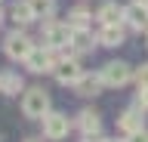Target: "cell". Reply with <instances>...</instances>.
I'll use <instances>...</instances> for the list:
<instances>
[{"label":"cell","instance_id":"obj_22","mask_svg":"<svg viewBox=\"0 0 148 142\" xmlns=\"http://www.w3.org/2000/svg\"><path fill=\"white\" fill-rule=\"evenodd\" d=\"M105 142H127V139H105Z\"/></svg>","mask_w":148,"mask_h":142},{"label":"cell","instance_id":"obj_17","mask_svg":"<svg viewBox=\"0 0 148 142\" xmlns=\"http://www.w3.org/2000/svg\"><path fill=\"white\" fill-rule=\"evenodd\" d=\"M31 6H34V16H37V19H53L56 0H31Z\"/></svg>","mask_w":148,"mask_h":142},{"label":"cell","instance_id":"obj_11","mask_svg":"<svg viewBox=\"0 0 148 142\" xmlns=\"http://www.w3.org/2000/svg\"><path fill=\"white\" fill-rule=\"evenodd\" d=\"M99 43L102 47H120V43H123V28H120V22L117 25H102Z\"/></svg>","mask_w":148,"mask_h":142},{"label":"cell","instance_id":"obj_7","mask_svg":"<svg viewBox=\"0 0 148 142\" xmlns=\"http://www.w3.org/2000/svg\"><path fill=\"white\" fill-rule=\"evenodd\" d=\"M102 80L108 86H123V84L133 80V68L127 62H108V65L102 68Z\"/></svg>","mask_w":148,"mask_h":142},{"label":"cell","instance_id":"obj_12","mask_svg":"<svg viewBox=\"0 0 148 142\" xmlns=\"http://www.w3.org/2000/svg\"><path fill=\"white\" fill-rule=\"evenodd\" d=\"M102 84H105L102 74H83L74 86H77V93H80V96H96V93L102 90Z\"/></svg>","mask_w":148,"mask_h":142},{"label":"cell","instance_id":"obj_3","mask_svg":"<svg viewBox=\"0 0 148 142\" xmlns=\"http://www.w3.org/2000/svg\"><path fill=\"white\" fill-rule=\"evenodd\" d=\"M68 43H71V25H62V22H46L43 25V47L62 49Z\"/></svg>","mask_w":148,"mask_h":142},{"label":"cell","instance_id":"obj_14","mask_svg":"<svg viewBox=\"0 0 148 142\" xmlns=\"http://www.w3.org/2000/svg\"><path fill=\"white\" fill-rule=\"evenodd\" d=\"M77 127H80L83 136H90V133H102V121H99V114H96V111H80Z\"/></svg>","mask_w":148,"mask_h":142},{"label":"cell","instance_id":"obj_1","mask_svg":"<svg viewBox=\"0 0 148 142\" xmlns=\"http://www.w3.org/2000/svg\"><path fill=\"white\" fill-rule=\"evenodd\" d=\"M22 111L28 117H43L49 111V93H46L43 86H31L25 93V99H22Z\"/></svg>","mask_w":148,"mask_h":142},{"label":"cell","instance_id":"obj_10","mask_svg":"<svg viewBox=\"0 0 148 142\" xmlns=\"http://www.w3.org/2000/svg\"><path fill=\"white\" fill-rule=\"evenodd\" d=\"M9 19L16 22V25H28V22H34V6H31V0H18L9 6Z\"/></svg>","mask_w":148,"mask_h":142},{"label":"cell","instance_id":"obj_21","mask_svg":"<svg viewBox=\"0 0 148 142\" xmlns=\"http://www.w3.org/2000/svg\"><path fill=\"white\" fill-rule=\"evenodd\" d=\"M127 142H148V130H136V133H130Z\"/></svg>","mask_w":148,"mask_h":142},{"label":"cell","instance_id":"obj_15","mask_svg":"<svg viewBox=\"0 0 148 142\" xmlns=\"http://www.w3.org/2000/svg\"><path fill=\"white\" fill-rule=\"evenodd\" d=\"M96 19H99L102 25H117V22H123V10H120L117 3H105Z\"/></svg>","mask_w":148,"mask_h":142},{"label":"cell","instance_id":"obj_18","mask_svg":"<svg viewBox=\"0 0 148 142\" xmlns=\"http://www.w3.org/2000/svg\"><path fill=\"white\" fill-rule=\"evenodd\" d=\"M90 12L86 10H74L71 16H68V25H71V28H90Z\"/></svg>","mask_w":148,"mask_h":142},{"label":"cell","instance_id":"obj_5","mask_svg":"<svg viewBox=\"0 0 148 142\" xmlns=\"http://www.w3.org/2000/svg\"><path fill=\"white\" fill-rule=\"evenodd\" d=\"M40 121H43V136H46V139H65V136H68V130H71L68 117H65V114H59V111H46Z\"/></svg>","mask_w":148,"mask_h":142},{"label":"cell","instance_id":"obj_4","mask_svg":"<svg viewBox=\"0 0 148 142\" xmlns=\"http://www.w3.org/2000/svg\"><path fill=\"white\" fill-rule=\"evenodd\" d=\"M53 74H56V80H59V84H77V80H80L83 77V71H80V65H77V59L74 56H65V59H59V62H56V68H53Z\"/></svg>","mask_w":148,"mask_h":142},{"label":"cell","instance_id":"obj_23","mask_svg":"<svg viewBox=\"0 0 148 142\" xmlns=\"http://www.w3.org/2000/svg\"><path fill=\"white\" fill-rule=\"evenodd\" d=\"M136 3H145V6H148V0H136Z\"/></svg>","mask_w":148,"mask_h":142},{"label":"cell","instance_id":"obj_9","mask_svg":"<svg viewBox=\"0 0 148 142\" xmlns=\"http://www.w3.org/2000/svg\"><path fill=\"white\" fill-rule=\"evenodd\" d=\"M68 47L74 49V53H86V49L96 47V37H92L90 28H71V43Z\"/></svg>","mask_w":148,"mask_h":142},{"label":"cell","instance_id":"obj_19","mask_svg":"<svg viewBox=\"0 0 148 142\" xmlns=\"http://www.w3.org/2000/svg\"><path fill=\"white\" fill-rule=\"evenodd\" d=\"M136 108H139V111H148V86H139V93H136Z\"/></svg>","mask_w":148,"mask_h":142},{"label":"cell","instance_id":"obj_16","mask_svg":"<svg viewBox=\"0 0 148 142\" xmlns=\"http://www.w3.org/2000/svg\"><path fill=\"white\" fill-rule=\"evenodd\" d=\"M18 90H22V77H18V74H12V71L0 74V93H6V96H16Z\"/></svg>","mask_w":148,"mask_h":142},{"label":"cell","instance_id":"obj_2","mask_svg":"<svg viewBox=\"0 0 148 142\" xmlns=\"http://www.w3.org/2000/svg\"><path fill=\"white\" fill-rule=\"evenodd\" d=\"M56 62H59V56H56V49L49 47H34L31 49V56L25 59L28 71H34V74H43V71H53Z\"/></svg>","mask_w":148,"mask_h":142},{"label":"cell","instance_id":"obj_13","mask_svg":"<svg viewBox=\"0 0 148 142\" xmlns=\"http://www.w3.org/2000/svg\"><path fill=\"white\" fill-rule=\"evenodd\" d=\"M117 127L127 133V136H130V133H136V130H142V114H139V108H133V111H123V114L117 117Z\"/></svg>","mask_w":148,"mask_h":142},{"label":"cell","instance_id":"obj_24","mask_svg":"<svg viewBox=\"0 0 148 142\" xmlns=\"http://www.w3.org/2000/svg\"><path fill=\"white\" fill-rule=\"evenodd\" d=\"M25 142H40V139H25Z\"/></svg>","mask_w":148,"mask_h":142},{"label":"cell","instance_id":"obj_20","mask_svg":"<svg viewBox=\"0 0 148 142\" xmlns=\"http://www.w3.org/2000/svg\"><path fill=\"white\" fill-rule=\"evenodd\" d=\"M133 77H136V84H139V86H148V62H145V65H139Z\"/></svg>","mask_w":148,"mask_h":142},{"label":"cell","instance_id":"obj_6","mask_svg":"<svg viewBox=\"0 0 148 142\" xmlns=\"http://www.w3.org/2000/svg\"><path fill=\"white\" fill-rule=\"evenodd\" d=\"M3 49H6V56L9 59H16V62H25L28 56H31V49H34V43H31V37L28 34H9L6 43H3Z\"/></svg>","mask_w":148,"mask_h":142},{"label":"cell","instance_id":"obj_8","mask_svg":"<svg viewBox=\"0 0 148 142\" xmlns=\"http://www.w3.org/2000/svg\"><path fill=\"white\" fill-rule=\"evenodd\" d=\"M123 22H127L130 28H136V31H145L148 28V6H145V3L127 6V10H123Z\"/></svg>","mask_w":148,"mask_h":142}]
</instances>
